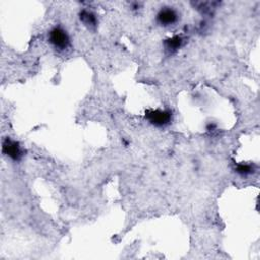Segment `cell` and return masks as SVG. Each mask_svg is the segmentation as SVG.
<instances>
[{
    "mask_svg": "<svg viewBox=\"0 0 260 260\" xmlns=\"http://www.w3.org/2000/svg\"><path fill=\"white\" fill-rule=\"evenodd\" d=\"M49 42L58 51H65L70 46L68 34L60 27H55L50 31Z\"/></svg>",
    "mask_w": 260,
    "mask_h": 260,
    "instance_id": "cell-1",
    "label": "cell"
},
{
    "mask_svg": "<svg viewBox=\"0 0 260 260\" xmlns=\"http://www.w3.org/2000/svg\"><path fill=\"white\" fill-rule=\"evenodd\" d=\"M145 119L153 126L165 127L172 121V111L170 110H147L145 112Z\"/></svg>",
    "mask_w": 260,
    "mask_h": 260,
    "instance_id": "cell-2",
    "label": "cell"
},
{
    "mask_svg": "<svg viewBox=\"0 0 260 260\" xmlns=\"http://www.w3.org/2000/svg\"><path fill=\"white\" fill-rule=\"evenodd\" d=\"M3 152L14 161H20L24 155V151L20 143L9 137L3 142Z\"/></svg>",
    "mask_w": 260,
    "mask_h": 260,
    "instance_id": "cell-3",
    "label": "cell"
},
{
    "mask_svg": "<svg viewBox=\"0 0 260 260\" xmlns=\"http://www.w3.org/2000/svg\"><path fill=\"white\" fill-rule=\"evenodd\" d=\"M157 21L161 26L169 27L174 25L178 21V14L175 10L171 8H165L159 12L157 16Z\"/></svg>",
    "mask_w": 260,
    "mask_h": 260,
    "instance_id": "cell-4",
    "label": "cell"
},
{
    "mask_svg": "<svg viewBox=\"0 0 260 260\" xmlns=\"http://www.w3.org/2000/svg\"><path fill=\"white\" fill-rule=\"evenodd\" d=\"M183 44V39L179 36H175L171 39L166 40L165 42V49L171 53L176 52L177 50H179L181 48Z\"/></svg>",
    "mask_w": 260,
    "mask_h": 260,
    "instance_id": "cell-5",
    "label": "cell"
},
{
    "mask_svg": "<svg viewBox=\"0 0 260 260\" xmlns=\"http://www.w3.org/2000/svg\"><path fill=\"white\" fill-rule=\"evenodd\" d=\"M80 21L89 28L97 27V18L93 13L89 11H82L80 13Z\"/></svg>",
    "mask_w": 260,
    "mask_h": 260,
    "instance_id": "cell-6",
    "label": "cell"
},
{
    "mask_svg": "<svg viewBox=\"0 0 260 260\" xmlns=\"http://www.w3.org/2000/svg\"><path fill=\"white\" fill-rule=\"evenodd\" d=\"M237 172L241 175H250L253 173V167L247 164H240L237 166Z\"/></svg>",
    "mask_w": 260,
    "mask_h": 260,
    "instance_id": "cell-7",
    "label": "cell"
}]
</instances>
